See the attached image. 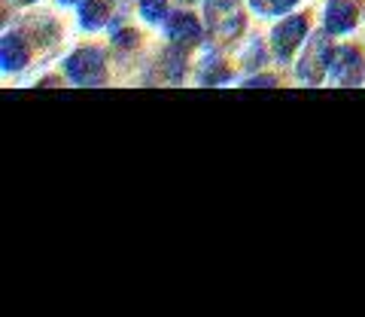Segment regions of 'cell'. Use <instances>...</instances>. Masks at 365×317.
<instances>
[{
	"label": "cell",
	"instance_id": "6da1fadb",
	"mask_svg": "<svg viewBox=\"0 0 365 317\" xmlns=\"http://www.w3.org/2000/svg\"><path fill=\"white\" fill-rule=\"evenodd\" d=\"M104 55L98 49H79L67 59V76L76 86H101L104 83Z\"/></svg>",
	"mask_w": 365,
	"mask_h": 317
},
{
	"label": "cell",
	"instance_id": "7a4b0ae2",
	"mask_svg": "<svg viewBox=\"0 0 365 317\" xmlns=\"http://www.w3.org/2000/svg\"><path fill=\"white\" fill-rule=\"evenodd\" d=\"M329 76H332L338 86H359L365 79V59L350 46L335 49L329 55Z\"/></svg>",
	"mask_w": 365,
	"mask_h": 317
},
{
	"label": "cell",
	"instance_id": "3957f363",
	"mask_svg": "<svg viewBox=\"0 0 365 317\" xmlns=\"http://www.w3.org/2000/svg\"><path fill=\"white\" fill-rule=\"evenodd\" d=\"M207 28L216 37H235L244 28V16L235 0H207Z\"/></svg>",
	"mask_w": 365,
	"mask_h": 317
},
{
	"label": "cell",
	"instance_id": "277c9868",
	"mask_svg": "<svg viewBox=\"0 0 365 317\" xmlns=\"http://www.w3.org/2000/svg\"><path fill=\"white\" fill-rule=\"evenodd\" d=\"M329 55H332V52H329L326 37H314L311 46H307V52H304L302 64H299V76L304 79V83L317 86L319 79H323V74L329 71Z\"/></svg>",
	"mask_w": 365,
	"mask_h": 317
},
{
	"label": "cell",
	"instance_id": "5b68a950",
	"mask_svg": "<svg viewBox=\"0 0 365 317\" xmlns=\"http://www.w3.org/2000/svg\"><path fill=\"white\" fill-rule=\"evenodd\" d=\"M307 34V19L304 16H292L287 21H280L277 28H274V52L280 55V59H289L295 52V46L304 40Z\"/></svg>",
	"mask_w": 365,
	"mask_h": 317
},
{
	"label": "cell",
	"instance_id": "8992f818",
	"mask_svg": "<svg viewBox=\"0 0 365 317\" xmlns=\"http://www.w3.org/2000/svg\"><path fill=\"white\" fill-rule=\"evenodd\" d=\"M168 37L174 43H186V46H195L201 40V25L195 21V16L189 13H177L168 19Z\"/></svg>",
	"mask_w": 365,
	"mask_h": 317
},
{
	"label": "cell",
	"instance_id": "52a82bcc",
	"mask_svg": "<svg viewBox=\"0 0 365 317\" xmlns=\"http://www.w3.org/2000/svg\"><path fill=\"white\" fill-rule=\"evenodd\" d=\"M356 25V6L347 0H332L326 6V31L329 34H344Z\"/></svg>",
	"mask_w": 365,
	"mask_h": 317
},
{
	"label": "cell",
	"instance_id": "ba28073f",
	"mask_svg": "<svg viewBox=\"0 0 365 317\" xmlns=\"http://www.w3.org/2000/svg\"><path fill=\"white\" fill-rule=\"evenodd\" d=\"M0 61H4V71H21L28 64V46L21 43V37H4V46H0Z\"/></svg>",
	"mask_w": 365,
	"mask_h": 317
},
{
	"label": "cell",
	"instance_id": "9c48e42d",
	"mask_svg": "<svg viewBox=\"0 0 365 317\" xmlns=\"http://www.w3.org/2000/svg\"><path fill=\"white\" fill-rule=\"evenodd\" d=\"M79 21H83V28L95 31L107 21V6L101 4V0H86L83 9H79Z\"/></svg>",
	"mask_w": 365,
	"mask_h": 317
},
{
	"label": "cell",
	"instance_id": "30bf717a",
	"mask_svg": "<svg viewBox=\"0 0 365 317\" xmlns=\"http://www.w3.org/2000/svg\"><path fill=\"white\" fill-rule=\"evenodd\" d=\"M140 13H143V19H150V21L162 19L165 16V0H140Z\"/></svg>",
	"mask_w": 365,
	"mask_h": 317
},
{
	"label": "cell",
	"instance_id": "8fae6325",
	"mask_svg": "<svg viewBox=\"0 0 365 317\" xmlns=\"http://www.w3.org/2000/svg\"><path fill=\"white\" fill-rule=\"evenodd\" d=\"M292 4L295 0H268V9H274V13H287Z\"/></svg>",
	"mask_w": 365,
	"mask_h": 317
},
{
	"label": "cell",
	"instance_id": "7c38bea8",
	"mask_svg": "<svg viewBox=\"0 0 365 317\" xmlns=\"http://www.w3.org/2000/svg\"><path fill=\"white\" fill-rule=\"evenodd\" d=\"M134 40H137V34H128V31H119V34H116V43H119V46H131Z\"/></svg>",
	"mask_w": 365,
	"mask_h": 317
},
{
	"label": "cell",
	"instance_id": "4fadbf2b",
	"mask_svg": "<svg viewBox=\"0 0 365 317\" xmlns=\"http://www.w3.org/2000/svg\"><path fill=\"white\" fill-rule=\"evenodd\" d=\"M253 86H274V79L271 76H265V79H250L247 89H253Z\"/></svg>",
	"mask_w": 365,
	"mask_h": 317
},
{
	"label": "cell",
	"instance_id": "5bb4252c",
	"mask_svg": "<svg viewBox=\"0 0 365 317\" xmlns=\"http://www.w3.org/2000/svg\"><path fill=\"white\" fill-rule=\"evenodd\" d=\"M16 4H34V0H16Z\"/></svg>",
	"mask_w": 365,
	"mask_h": 317
},
{
	"label": "cell",
	"instance_id": "9a60e30c",
	"mask_svg": "<svg viewBox=\"0 0 365 317\" xmlns=\"http://www.w3.org/2000/svg\"><path fill=\"white\" fill-rule=\"evenodd\" d=\"M61 4H76V0H61Z\"/></svg>",
	"mask_w": 365,
	"mask_h": 317
},
{
	"label": "cell",
	"instance_id": "2e32d148",
	"mask_svg": "<svg viewBox=\"0 0 365 317\" xmlns=\"http://www.w3.org/2000/svg\"><path fill=\"white\" fill-rule=\"evenodd\" d=\"M186 4H189V0H186Z\"/></svg>",
	"mask_w": 365,
	"mask_h": 317
}]
</instances>
